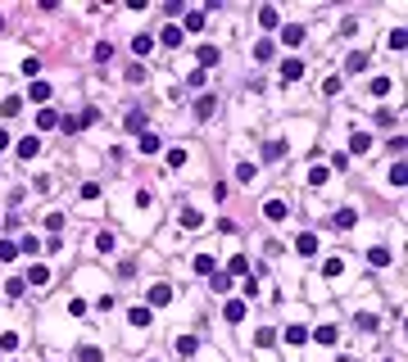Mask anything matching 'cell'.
Here are the masks:
<instances>
[{
  "instance_id": "52a82bcc",
  "label": "cell",
  "mask_w": 408,
  "mask_h": 362,
  "mask_svg": "<svg viewBox=\"0 0 408 362\" xmlns=\"http://www.w3.org/2000/svg\"><path fill=\"white\" fill-rule=\"evenodd\" d=\"M259 23H263V28H277V9H272V5L263 9V14H259Z\"/></svg>"
},
{
  "instance_id": "3957f363",
  "label": "cell",
  "mask_w": 408,
  "mask_h": 362,
  "mask_svg": "<svg viewBox=\"0 0 408 362\" xmlns=\"http://www.w3.org/2000/svg\"><path fill=\"white\" fill-rule=\"evenodd\" d=\"M281 41H286V45H300V41H304V32H300V28H286V32H281Z\"/></svg>"
},
{
  "instance_id": "277c9868",
  "label": "cell",
  "mask_w": 408,
  "mask_h": 362,
  "mask_svg": "<svg viewBox=\"0 0 408 362\" xmlns=\"http://www.w3.org/2000/svg\"><path fill=\"white\" fill-rule=\"evenodd\" d=\"M300 254H318V240L313 235H300Z\"/></svg>"
},
{
  "instance_id": "6da1fadb",
  "label": "cell",
  "mask_w": 408,
  "mask_h": 362,
  "mask_svg": "<svg viewBox=\"0 0 408 362\" xmlns=\"http://www.w3.org/2000/svg\"><path fill=\"white\" fill-rule=\"evenodd\" d=\"M36 150H41V140H36V136H28V140H23V145H18V154H23V159H32Z\"/></svg>"
},
{
  "instance_id": "7a4b0ae2",
  "label": "cell",
  "mask_w": 408,
  "mask_h": 362,
  "mask_svg": "<svg viewBox=\"0 0 408 362\" xmlns=\"http://www.w3.org/2000/svg\"><path fill=\"white\" fill-rule=\"evenodd\" d=\"M300 73H304V68L295 64V59H290V64H281V77H286V82H295V77H300Z\"/></svg>"
},
{
  "instance_id": "8992f818",
  "label": "cell",
  "mask_w": 408,
  "mask_h": 362,
  "mask_svg": "<svg viewBox=\"0 0 408 362\" xmlns=\"http://www.w3.org/2000/svg\"><path fill=\"white\" fill-rule=\"evenodd\" d=\"M150 322V308H132V326H145Z\"/></svg>"
},
{
  "instance_id": "9c48e42d",
  "label": "cell",
  "mask_w": 408,
  "mask_h": 362,
  "mask_svg": "<svg viewBox=\"0 0 408 362\" xmlns=\"http://www.w3.org/2000/svg\"><path fill=\"white\" fill-rule=\"evenodd\" d=\"M0 150H5V132H0Z\"/></svg>"
},
{
  "instance_id": "5b68a950",
  "label": "cell",
  "mask_w": 408,
  "mask_h": 362,
  "mask_svg": "<svg viewBox=\"0 0 408 362\" xmlns=\"http://www.w3.org/2000/svg\"><path fill=\"white\" fill-rule=\"evenodd\" d=\"M245 317V303H227V322H240Z\"/></svg>"
},
{
  "instance_id": "ba28073f",
  "label": "cell",
  "mask_w": 408,
  "mask_h": 362,
  "mask_svg": "<svg viewBox=\"0 0 408 362\" xmlns=\"http://www.w3.org/2000/svg\"><path fill=\"white\" fill-rule=\"evenodd\" d=\"M77 362H100V353L96 349H77Z\"/></svg>"
}]
</instances>
